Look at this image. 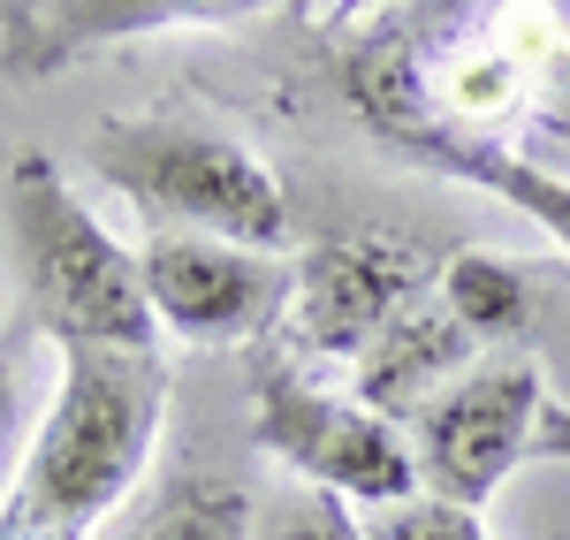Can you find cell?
<instances>
[{
	"mask_svg": "<svg viewBox=\"0 0 570 540\" xmlns=\"http://www.w3.org/2000/svg\"><path fill=\"white\" fill-rule=\"evenodd\" d=\"M343 91L365 130L426 122L480 145L532 130L570 153V23L540 8H395L343 53Z\"/></svg>",
	"mask_w": 570,
	"mask_h": 540,
	"instance_id": "cell-1",
	"label": "cell"
},
{
	"mask_svg": "<svg viewBox=\"0 0 570 540\" xmlns=\"http://www.w3.org/2000/svg\"><path fill=\"white\" fill-rule=\"evenodd\" d=\"M160 411V351H61V389L16 464V488L0 495V540H91V526L137 488Z\"/></svg>",
	"mask_w": 570,
	"mask_h": 540,
	"instance_id": "cell-2",
	"label": "cell"
},
{
	"mask_svg": "<svg viewBox=\"0 0 570 540\" xmlns=\"http://www.w3.org/2000/svg\"><path fill=\"white\" fill-rule=\"evenodd\" d=\"M8 244L23 274V320L39 335L61 351H160L137 252L77 206L46 153H16L8 168Z\"/></svg>",
	"mask_w": 570,
	"mask_h": 540,
	"instance_id": "cell-3",
	"label": "cell"
},
{
	"mask_svg": "<svg viewBox=\"0 0 570 540\" xmlns=\"http://www.w3.org/2000/svg\"><path fill=\"white\" fill-rule=\"evenodd\" d=\"M91 168L160 228H198L244 252H274L289 236V198L266 160L198 122H107L91 137Z\"/></svg>",
	"mask_w": 570,
	"mask_h": 540,
	"instance_id": "cell-4",
	"label": "cell"
},
{
	"mask_svg": "<svg viewBox=\"0 0 570 540\" xmlns=\"http://www.w3.org/2000/svg\"><path fill=\"white\" fill-rule=\"evenodd\" d=\"M252 450H266L274 464H289L297 480H312V495H335V502L389 510V502L419 495V456L403 442V426H389L381 411H365L357 396L312 389L289 359L259 365Z\"/></svg>",
	"mask_w": 570,
	"mask_h": 540,
	"instance_id": "cell-5",
	"label": "cell"
},
{
	"mask_svg": "<svg viewBox=\"0 0 570 540\" xmlns=\"http://www.w3.org/2000/svg\"><path fill=\"white\" fill-rule=\"evenodd\" d=\"M540 411H548V389H540L532 351H494V359H480L456 389H441L434 404H426L419 434H411L426 495L456 502V510H480L532 456Z\"/></svg>",
	"mask_w": 570,
	"mask_h": 540,
	"instance_id": "cell-6",
	"label": "cell"
},
{
	"mask_svg": "<svg viewBox=\"0 0 570 540\" xmlns=\"http://www.w3.org/2000/svg\"><path fill=\"white\" fill-rule=\"evenodd\" d=\"M419 274L426 267L403 236H357V228L320 236L289 274L282 343L312 351V359H365L381 343V327L411 305Z\"/></svg>",
	"mask_w": 570,
	"mask_h": 540,
	"instance_id": "cell-7",
	"label": "cell"
},
{
	"mask_svg": "<svg viewBox=\"0 0 570 540\" xmlns=\"http://www.w3.org/2000/svg\"><path fill=\"white\" fill-rule=\"evenodd\" d=\"M137 267H145L153 320L183 343H236L274 305H289V274L266 267V252L220 244L198 228H153L137 244Z\"/></svg>",
	"mask_w": 570,
	"mask_h": 540,
	"instance_id": "cell-8",
	"label": "cell"
},
{
	"mask_svg": "<svg viewBox=\"0 0 570 540\" xmlns=\"http://www.w3.org/2000/svg\"><path fill=\"white\" fill-rule=\"evenodd\" d=\"M220 16H244V8H220V0H69V8H53V0H16V8H0V69L8 77H53V69H69V61H85L99 46L115 39H145V31H176V23H220Z\"/></svg>",
	"mask_w": 570,
	"mask_h": 540,
	"instance_id": "cell-9",
	"label": "cell"
},
{
	"mask_svg": "<svg viewBox=\"0 0 570 540\" xmlns=\"http://www.w3.org/2000/svg\"><path fill=\"white\" fill-rule=\"evenodd\" d=\"M480 365V343L456 327V313L441 305V297H411L403 313L381 327V343L357 359V404L381 411L389 426H419L426 419V404H434L441 389H456L464 373Z\"/></svg>",
	"mask_w": 570,
	"mask_h": 540,
	"instance_id": "cell-10",
	"label": "cell"
},
{
	"mask_svg": "<svg viewBox=\"0 0 570 540\" xmlns=\"http://www.w3.org/2000/svg\"><path fill=\"white\" fill-rule=\"evenodd\" d=\"M373 137H389L403 160H419V168H434V176H456V183H472V190L510 198L518 214H532V222L563 244V259H570V176L540 168V160L510 153V145L449 137V130H426V122H395V130H373Z\"/></svg>",
	"mask_w": 570,
	"mask_h": 540,
	"instance_id": "cell-11",
	"label": "cell"
},
{
	"mask_svg": "<svg viewBox=\"0 0 570 540\" xmlns=\"http://www.w3.org/2000/svg\"><path fill=\"white\" fill-rule=\"evenodd\" d=\"M441 305L456 313V327L494 351V343H518L532 327V305H540V267L510 259V252H456L441 267Z\"/></svg>",
	"mask_w": 570,
	"mask_h": 540,
	"instance_id": "cell-12",
	"label": "cell"
},
{
	"mask_svg": "<svg viewBox=\"0 0 570 540\" xmlns=\"http://www.w3.org/2000/svg\"><path fill=\"white\" fill-rule=\"evenodd\" d=\"M137 540H252V502L228 480H190L137 526Z\"/></svg>",
	"mask_w": 570,
	"mask_h": 540,
	"instance_id": "cell-13",
	"label": "cell"
},
{
	"mask_svg": "<svg viewBox=\"0 0 570 540\" xmlns=\"http://www.w3.org/2000/svg\"><path fill=\"white\" fill-rule=\"evenodd\" d=\"M365 540H487V526H480V510H456L441 495H411V502L373 510Z\"/></svg>",
	"mask_w": 570,
	"mask_h": 540,
	"instance_id": "cell-14",
	"label": "cell"
},
{
	"mask_svg": "<svg viewBox=\"0 0 570 540\" xmlns=\"http://www.w3.org/2000/svg\"><path fill=\"white\" fill-rule=\"evenodd\" d=\"M274 540H365V526H351L335 495H312L305 510L282 518V533H274Z\"/></svg>",
	"mask_w": 570,
	"mask_h": 540,
	"instance_id": "cell-15",
	"label": "cell"
},
{
	"mask_svg": "<svg viewBox=\"0 0 570 540\" xmlns=\"http://www.w3.org/2000/svg\"><path fill=\"white\" fill-rule=\"evenodd\" d=\"M532 456H548V464H570V404H548V411H540Z\"/></svg>",
	"mask_w": 570,
	"mask_h": 540,
	"instance_id": "cell-16",
	"label": "cell"
},
{
	"mask_svg": "<svg viewBox=\"0 0 570 540\" xmlns=\"http://www.w3.org/2000/svg\"><path fill=\"white\" fill-rule=\"evenodd\" d=\"M0 396H8V359H0Z\"/></svg>",
	"mask_w": 570,
	"mask_h": 540,
	"instance_id": "cell-17",
	"label": "cell"
}]
</instances>
